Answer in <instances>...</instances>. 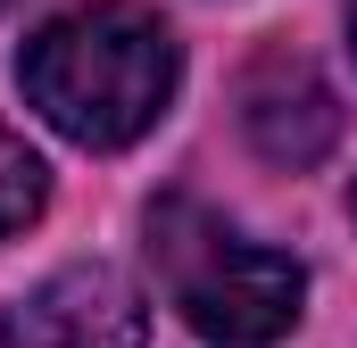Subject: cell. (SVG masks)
<instances>
[{
    "mask_svg": "<svg viewBox=\"0 0 357 348\" xmlns=\"http://www.w3.org/2000/svg\"><path fill=\"white\" fill-rule=\"evenodd\" d=\"M175 75H183L175 33L150 8H133V0H91V8L50 17L25 42V58H17L25 108L50 133H67L75 150H125V141H142L167 116Z\"/></svg>",
    "mask_w": 357,
    "mask_h": 348,
    "instance_id": "1",
    "label": "cell"
},
{
    "mask_svg": "<svg viewBox=\"0 0 357 348\" xmlns=\"http://www.w3.org/2000/svg\"><path fill=\"white\" fill-rule=\"evenodd\" d=\"M150 265H158L175 315L216 348H274L299 324V299H307L299 258L241 241L199 199H158L150 207Z\"/></svg>",
    "mask_w": 357,
    "mask_h": 348,
    "instance_id": "2",
    "label": "cell"
},
{
    "mask_svg": "<svg viewBox=\"0 0 357 348\" xmlns=\"http://www.w3.org/2000/svg\"><path fill=\"white\" fill-rule=\"evenodd\" d=\"M0 348H142V290L116 265H59L0 307Z\"/></svg>",
    "mask_w": 357,
    "mask_h": 348,
    "instance_id": "3",
    "label": "cell"
},
{
    "mask_svg": "<svg viewBox=\"0 0 357 348\" xmlns=\"http://www.w3.org/2000/svg\"><path fill=\"white\" fill-rule=\"evenodd\" d=\"M241 133L266 150L274 166H316L333 141H341V100L333 84L291 58V50H266L250 75H241Z\"/></svg>",
    "mask_w": 357,
    "mask_h": 348,
    "instance_id": "4",
    "label": "cell"
},
{
    "mask_svg": "<svg viewBox=\"0 0 357 348\" xmlns=\"http://www.w3.org/2000/svg\"><path fill=\"white\" fill-rule=\"evenodd\" d=\"M42 199H50V166L25 150V133L0 125V241L25 232V224L42 216Z\"/></svg>",
    "mask_w": 357,
    "mask_h": 348,
    "instance_id": "5",
    "label": "cell"
},
{
    "mask_svg": "<svg viewBox=\"0 0 357 348\" xmlns=\"http://www.w3.org/2000/svg\"><path fill=\"white\" fill-rule=\"evenodd\" d=\"M349 42H357V0H349Z\"/></svg>",
    "mask_w": 357,
    "mask_h": 348,
    "instance_id": "6",
    "label": "cell"
}]
</instances>
